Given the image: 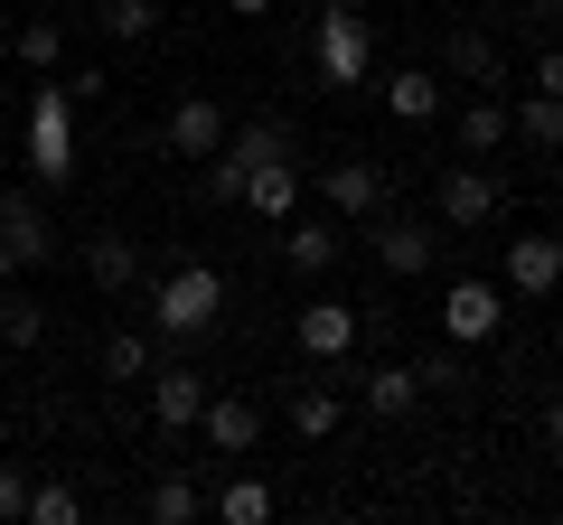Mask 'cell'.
Wrapping results in <instances>:
<instances>
[{
  "instance_id": "25",
  "label": "cell",
  "mask_w": 563,
  "mask_h": 525,
  "mask_svg": "<svg viewBox=\"0 0 563 525\" xmlns=\"http://www.w3.org/2000/svg\"><path fill=\"white\" fill-rule=\"evenodd\" d=\"M273 506H282V498H273V488L254 479V469H244V479H225V488H217V516H225V525H273Z\"/></svg>"
},
{
  "instance_id": "6",
  "label": "cell",
  "mask_w": 563,
  "mask_h": 525,
  "mask_svg": "<svg viewBox=\"0 0 563 525\" xmlns=\"http://www.w3.org/2000/svg\"><path fill=\"white\" fill-rule=\"evenodd\" d=\"M198 432H207V450H217V460H254V442H263V404H254V394H235V384H207Z\"/></svg>"
},
{
  "instance_id": "21",
  "label": "cell",
  "mask_w": 563,
  "mask_h": 525,
  "mask_svg": "<svg viewBox=\"0 0 563 525\" xmlns=\"http://www.w3.org/2000/svg\"><path fill=\"white\" fill-rule=\"evenodd\" d=\"M507 122H517V142H536L544 160H563V94H526V103H507Z\"/></svg>"
},
{
  "instance_id": "27",
  "label": "cell",
  "mask_w": 563,
  "mask_h": 525,
  "mask_svg": "<svg viewBox=\"0 0 563 525\" xmlns=\"http://www.w3.org/2000/svg\"><path fill=\"white\" fill-rule=\"evenodd\" d=\"M38 338H47V310L10 282V291H0V347H38Z\"/></svg>"
},
{
  "instance_id": "23",
  "label": "cell",
  "mask_w": 563,
  "mask_h": 525,
  "mask_svg": "<svg viewBox=\"0 0 563 525\" xmlns=\"http://www.w3.org/2000/svg\"><path fill=\"white\" fill-rule=\"evenodd\" d=\"M282 262H291V272H329V262H339V225L301 216L291 235H282Z\"/></svg>"
},
{
  "instance_id": "11",
  "label": "cell",
  "mask_w": 563,
  "mask_h": 525,
  "mask_svg": "<svg viewBox=\"0 0 563 525\" xmlns=\"http://www.w3.org/2000/svg\"><path fill=\"white\" fill-rule=\"evenodd\" d=\"M432 254H442V225H432V216H385L376 225V262L395 272V282H413Z\"/></svg>"
},
{
  "instance_id": "5",
  "label": "cell",
  "mask_w": 563,
  "mask_h": 525,
  "mask_svg": "<svg viewBox=\"0 0 563 525\" xmlns=\"http://www.w3.org/2000/svg\"><path fill=\"white\" fill-rule=\"evenodd\" d=\"M47 206L38 198H20V188H0V282H20V272H38L47 262Z\"/></svg>"
},
{
  "instance_id": "8",
  "label": "cell",
  "mask_w": 563,
  "mask_h": 525,
  "mask_svg": "<svg viewBox=\"0 0 563 525\" xmlns=\"http://www.w3.org/2000/svg\"><path fill=\"white\" fill-rule=\"evenodd\" d=\"M507 301H554L563 291V235H507Z\"/></svg>"
},
{
  "instance_id": "32",
  "label": "cell",
  "mask_w": 563,
  "mask_h": 525,
  "mask_svg": "<svg viewBox=\"0 0 563 525\" xmlns=\"http://www.w3.org/2000/svg\"><path fill=\"white\" fill-rule=\"evenodd\" d=\"M536 94H563V47H544V57H536Z\"/></svg>"
},
{
  "instance_id": "22",
  "label": "cell",
  "mask_w": 563,
  "mask_h": 525,
  "mask_svg": "<svg viewBox=\"0 0 563 525\" xmlns=\"http://www.w3.org/2000/svg\"><path fill=\"white\" fill-rule=\"evenodd\" d=\"M10 57H20L29 76H57V66H66V29L57 20H20V29H10Z\"/></svg>"
},
{
  "instance_id": "24",
  "label": "cell",
  "mask_w": 563,
  "mask_h": 525,
  "mask_svg": "<svg viewBox=\"0 0 563 525\" xmlns=\"http://www.w3.org/2000/svg\"><path fill=\"white\" fill-rule=\"evenodd\" d=\"M198 516H207V498H198V479H188V469L151 479V525H198Z\"/></svg>"
},
{
  "instance_id": "20",
  "label": "cell",
  "mask_w": 563,
  "mask_h": 525,
  "mask_svg": "<svg viewBox=\"0 0 563 525\" xmlns=\"http://www.w3.org/2000/svg\"><path fill=\"white\" fill-rule=\"evenodd\" d=\"M85 272H95V291H132L141 282V244L132 235H95L85 244Z\"/></svg>"
},
{
  "instance_id": "12",
  "label": "cell",
  "mask_w": 563,
  "mask_h": 525,
  "mask_svg": "<svg viewBox=\"0 0 563 525\" xmlns=\"http://www.w3.org/2000/svg\"><path fill=\"white\" fill-rule=\"evenodd\" d=\"M291 338H301L310 366H339L347 347H357V310H347V301H310L301 320H291Z\"/></svg>"
},
{
  "instance_id": "37",
  "label": "cell",
  "mask_w": 563,
  "mask_h": 525,
  "mask_svg": "<svg viewBox=\"0 0 563 525\" xmlns=\"http://www.w3.org/2000/svg\"><path fill=\"white\" fill-rule=\"evenodd\" d=\"M0 150H10V122H0Z\"/></svg>"
},
{
  "instance_id": "17",
  "label": "cell",
  "mask_w": 563,
  "mask_h": 525,
  "mask_svg": "<svg viewBox=\"0 0 563 525\" xmlns=\"http://www.w3.org/2000/svg\"><path fill=\"white\" fill-rule=\"evenodd\" d=\"M507 142H517V122H507V103L479 85V94L461 103V160H488V150H507Z\"/></svg>"
},
{
  "instance_id": "29",
  "label": "cell",
  "mask_w": 563,
  "mask_h": 525,
  "mask_svg": "<svg viewBox=\"0 0 563 525\" xmlns=\"http://www.w3.org/2000/svg\"><path fill=\"white\" fill-rule=\"evenodd\" d=\"M413 376H422V394H470V347H451V338H442L432 357L413 366Z\"/></svg>"
},
{
  "instance_id": "19",
  "label": "cell",
  "mask_w": 563,
  "mask_h": 525,
  "mask_svg": "<svg viewBox=\"0 0 563 525\" xmlns=\"http://www.w3.org/2000/svg\"><path fill=\"white\" fill-rule=\"evenodd\" d=\"M385 103H395V122H442V113H451V76H432V66H404V76L385 85Z\"/></svg>"
},
{
  "instance_id": "7",
  "label": "cell",
  "mask_w": 563,
  "mask_h": 525,
  "mask_svg": "<svg viewBox=\"0 0 563 525\" xmlns=\"http://www.w3.org/2000/svg\"><path fill=\"white\" fill-rule=\"evenodd\" d=\"M376 38H366V10H320V85H366Z\"/></svg>"
},
{
  "instance_id": "31",
  "label": "cell",
  "mask_w": 563,
  "mask_h": 525,
  "mask_svg": "<svg viewBox=\"0 0 563 525\" xmlns=\"http://www.w3.org/2000/svg\"><path fill=\"white\" fill-rule=\"evenodd\" d=\"M29 488H38V479H29L20 460H0V525H10V516H29Z\"/></svg>"
},
{
  "instance_id": "16",
  "label": "cell",
  "mask_w": 563,
  "mask_h": 525,
  "mask_svg": "<svg viewBox=\"0 0 563 525\" xmlns=\"http://www.w3.org/2000/svg\"><path fill=\"white\" fill-rule=\"evenodd\" d=\"M339 423H347V394L329 384V366H320L310 384H291V432H301V442H329Z\"/></svg>"
},
{
  "instance_id": "26",
  "label": "cell",
  "mask_w": 563,
  "mask_h": 525,
  "mask_svg": "<svg viewBox=\"0 0 563 525\" xmlns=\"http://www.w3.org/2000/svg\"><path fill=\"white\" fill-rule=\"evenodd\" d=\"M95 29H103V38H122V47H141L151 29H161V0H103Z\"/></svg>"
},
{
  "instance_id": "34",
  "label": "cell",
  "mask_w": 563,
  "mask_h": 525,
  "mask_svg": "<svg viewBox=\"0 0 563 525\" xmlns=\"http://www.w3.org/2000/svg\"><path fill=\"white\" fill-rule=\"evenodd\" d=\"M225 10H244V20H273V0H225Z\"/></svg>"
},
{
  "instance_id": "33",
  "label": "cell",
  "mask_w": 563,
  "mask_h": 525,
  "mask_svg": "<svg viewBox=\"0 0 563 525\" xmlns=\"http://www.w3.org/2000/svg\"><path fill=\"white\" fill-rule=\"evenodd\" d=\"M544 442L563 450V394H554V404H544Z\"/></svg>"
},
{
  "instance_id": "13",
  "label": "cell",
  "mask_w": 563,
  "mask_h": 525,
  "mask_svg": "<svg viewBox=\"0 0 563 525\" xmlns=\"http://www.w3.org/2000/svg\"><path fill=\"white\" fill-rule=\"evenodd\" d=\"M235 206H254V216L291 225V216H301V160H254V169H244V198H235Z\"/></svg>"
},
{
  "instance_id": "36",
  "label": "cell",
  "mask_w": 563,
  "mask_h": 525,
  "mask_svg": "<svg viewBox=\"0 0 563 525\" xmlns=\"http://www.w3.org/2000/svg\"><path fill=\"white\" fill-rule=\"evenodd\" d=\"M0 57H10V20H0Z\"/></svg>"
},
{
  "instance_id": "14",
  "label": "cell",
  "mask_w": 563,
  "mask_h": 525,
  "mask_svg": "<svg viewBox=\"0 0 563 525\" xmlns=\"http://www.w3.org/2000/svg\"><path fill=\"white\" fill-rule=\"evenodd\" d=\"M357 404L376 413V423H404V413L422 404V376L404 357H385V366H366V376H357Z\"/></svg>"
},
{
  "instance_id": "2",
  "label": "cell",
  "mask_w": 563,
  "mask_h": 525,
  "mask_svg": "<svg viewBox=\"0 0 563 525\" xmlns=\"http://www.w3.org/2000/svg\"><path fill=\"white\" fill-rule=\"evenodd\" d=\"M29 179L38 188L76 179V85H38L29 94Z\"/></svg>"
},
{
  "instance_id": "10",
  "label": "cell",
  "mask_w": 563,
  "mask_h": 525,
  "mask_svg": "<svg viewBox=\"0 0 563 525\" xmlns=\"http://www.w3.org/2000/svg\"><path fill=\"white\" fill-rule=\"evenodd\" d=\"M225 132H235V122H225V103H217V94H179V103H169V122H161V142L179 150V160H207Z\"/></svg>"
},
{
  "instance_id": "18",
  "label": "cell",
  "mask_w": 563,
  "mask_h": 525,
  "mask_svg": "<svg viewBox=\"0 0 563 525\" xmlns=\"http://www.w3.org/2000/svg\"><path fill=\"white\" fill-rule=\"evenodd\" d=\"M442 76L479 94V85H498V76H507V57H498V38H479V29H451V47H442Z\"/></svg>"
},
{
  "instance_id": "4",
  "label": "cell",
  "mask_w": 563,
  "mask_h": 525,
  "mask_svg": "<svg viewBox=\"0 0 563 525\" xmlns=\"http://www.w3.org/2000/svg\"><path fill=\"white\" fill-rule=\"evenodd\" d=\"M507 328V282H479V272H461V282L442 291V338L451 347H488Z\"/></svg>"
},
{
  "instance_id": "15",
  "label": "cell",
  "mask_w": 563,
  "mask_h": 525,
  "mask_svg": "<svg viewBox=\"0 0 563 525\" xmlns=\"http://www.w3.org/2000/svg\"><path fill=\"white\" fill-rule=\"evenodd\" d=\"M320 198L339 206V216H376V206H385V160H329Z\"/></svg>"
},
{
  "instance_id": "35",
  "label": "cell",
  "mask_w": 563,
  "mask_h": 525,
  "mask_svg": "<svg viewBox=\"0 0 563 525\" xmlns=\"http://www.w3.org/2000/svg\"><path fill=\"white\" fill-rule=\"evenodd\" d=\"M320 10H366V0H320Z\"/></svg>"
},
{
  "instance_id": "3",
  "label": "cell",
  "mask_w": 563,
  "mask_h": 525,
  "mask_svg": "<svg viewBox=\"0 0 563 525\" xmlns=\"http://www.w3.org/2000/svg\"><path fill=\"white\" fill-rule=\"evenodd\" d=\"M498 216H507L498 169H479V160L442 169V188H432V225H442V235H479V225H498Z\"/></svg>"
},
{
  "instance_id": "28",
  "label": "cell",
  "mask_w": 563,
  "mask_h": 525,
  "mask_svg": "<svg viewBox=\"0 0 563 525\" xmlns=\"http://www.w3.org/2000/svg\"><path fill=\"white\" fill-rule=\"evenodd\" d=\"M151 366H161V357H151V338H141V328H113V338H103V376H113V384H141Z\"/></svg>"
},
{
  "instance_id": "1",
  "label": "cell",
  "mask_w": 563,
  "mask_h": 525,
  "mask_svg": "<svg viewBox=\"0 0 563 525\" xmlns=\"http://www.w3.org/2000/svg\"><path fill=\"white\" fill-rule=\"evenodd\" d=\"M225 310V272L217 262H169L161 282H151V328L161 338H207Z\"/></svg>"
},
{
  "instance_id": "30",
  "label": "cell",
  "mask_w": 563,
  "mask_h": 525,
  "mask_svg": "<svg viewBox=\"0 0 563 525\" xmlns=\"http://www.w3.org/2000/svg\"><path fill=\"white\" fill-rule=\"evenodd\" d=\"M29 525H85V498H76V488H57V479L29 488Z\"/></svg>"
},
{
  "instance_id": "9",
  "label": "cell",
  "mask_w": 563,
  "mask_h": 525,
  "mask_svg": "<svg viewBox=\"0 0 563 525\" xmlns=\"http://www.w3.org/2000/svg\"><path fill=\"white\" fill-rule=\"evenodd\" d=\"M151 423L161 432H198V413H207V376L198 366H151Z\"/></svg>"
}]
</instances>
